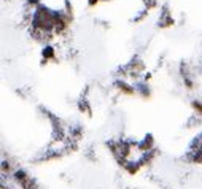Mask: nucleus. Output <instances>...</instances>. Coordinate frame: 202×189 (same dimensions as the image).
<instances>
[{
  "label": "nucleus",
  "mask_w": 202,
  "mask_h": 189,
  "mask_svg": "<svg viewBox=\"0 0 202 189\" xmlns=\"http://www.w3.org/2000/svg\"><path fill=\"white\" fill-rule=\"evenodd\" d=\"M97 2H99V0H89V5H91V7H94Z\"/></svg>",
  "instance_id": "1"
}]
</instances>
